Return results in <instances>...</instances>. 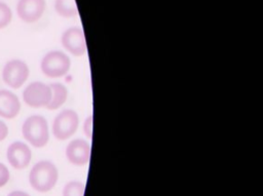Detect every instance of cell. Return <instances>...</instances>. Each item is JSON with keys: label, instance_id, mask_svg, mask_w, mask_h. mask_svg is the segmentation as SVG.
<instances>
[{"label": "cell", "instance_id": "cell-10", "mask_svg": "<svg viewBox=\"0 0 263 196\" xmlns=\"http://www.w3.org/2000/svg\"><path fill=\"white\" fill-rule=\"evenodd\" d=\"M90 146L82 139H75L71 141L66 148V156L68 160L74 165H85L90 158Z\"/></svg>", "mask_w": 263, "mask_h": 196}, {"label": "cell", "instance_id": "cell-16", "mask_svg": "<svg viewBox=\"0 0 263 196\" xmlns=\"http://www.w3.org/2000/svg\"><path fill=\"white\" fill-rule=\"evenodd\" d=\"M9 177L10 174L8 168L0 162V188L7 184V182L9 181Z\"/></svg>", "mask_w": 263, "mask_h": 196}, {"label": "cell", "instance_id": "cell-7", "mask_svg": "<svg viewBox=\"0 0 263 196\" xmlns=\"http://www.w3.org/2000/svg\"><path fill=\"white\" fill-rule=\"evenodd\" d=\"M63 47L75 56H81L86 52V40L84 32L79 27H70L61 37Z\"/></svg>", "mask_w": 263, "mask_h": 196}, {"label": "cell", "instance_id": "cell-3", "mask_svg": "<svg viewBox=\"0 0 263 196\" xmlns=\"http://www.w3.org/2000/svg\"><path fill=\"white\" fill-rule=\"evenodd\" d=\"M71 67L69 56L60 50H51L47 52L41 60L40 68L42 73L50 78H59L65 76Z\"/></svg>", "mask_w": 263, "mask_h": 196}, {"label": "cell", "instance_id": "cell-6", "mask_svg": "<svg viewBox=\"0 0 263 196\" xmlns=\"http://www.w3.org/2000/svg\"><path fill=\"white\" fill-rule=\"evenodd\" d=\"M23 99L29 107H46L51 99V89L48 84L40 81H34L24 89Z\"/></svg>", "mask_w": 263, "mask_h": 196}, {"label": "cell", "instance_id": "cell-8", "mask_svg": "<svg viewBox=\"0 0 263 196\" xmlns=\"http://www.w3.org/2000/svg\"><path fill=\"white\" fill-rule=\"evenodd\" d=\"M46 8L45 0H18L16 12L25 23H35L41 18Z\"/></svg>", "mask_w": 263, "mask_h": 196}, {"label": "cell", "instance_id": "cell-17", "mask_svg": "<svg viewBox=\"0 0 263 196\" xmlns=\"http://www.w3.org/2000/svg\"><path fill=\"white\" fill-rule=\"evenodd\" d=\"M83 130H84V133L86 134V136L88 139H92V115H89L85 121H84V124H83Z\"/></svg>", "mask_w": 263, "mask_h": 196}, {"label": "cell", "instance_id": "cell-9", "mask_svg": "<svg viewBox=\"0 0 263 196\" xmlns=\"http://www.w3.org/2000/svg\"><path fill=\"white\" fill-rule=\"evenodd\" d=\"M6 157L9 164L15 169L26 168L32 158V152L29 146L21 141L11 143L6 152Z\"/></svg>", "mask_w": 263, "mask_h": 196}, {"label": "cell", "instance_id": "cell-14", "mask_svg": "<svg viewBox=\"0 0 263 196\" xmlns=\"http://www.w3.org/2000/svg\"><path fill=\"white\" fill-rule=\"evenodd\" d=\"M85 187L78 181H71L63 189V196H84Z\"/></svg>", "mask_w": 263, "mask_h": 196}, {"label": "cell", "instance_id": "cell-13", "mask_svg": "<svg viewBox=\"0 0 263 196\" xmlns=\"http://www.w3.org/2000/svg\"><path fill=\"white\" fill-rule=\"evenodd\" d=\"M55 12L66 18L74 17L78 14V7L76 0H54Z\"/></svg>", "mask_w": 263, "mask_h": 196}, {"label": "cell", "instance_id": "cell-15", "mask_svg": "<svg viewBox=\"0 0 263 196\" xmlns=\"http://www.w3.org/2000/svg\"><path fill=\"white\" fill-rule=\"evenodd\" d=\"M11 19L12 12L10 7L6 3L0 1V29L7 27L10 24Z\"/></svg>", "mask_w": 263, "mask_h": 196}, {"label": "cell", "instance_id": "cell-5", "mask_svg": "<svg viewBox=\"0 0 263 196\" xmlns=\"http://www.w3.org/2000/svg\"><path fill=\"white\" fill-rule=\"evenodd\" d=\"M29 74L30 70L28 65L18 58H13L4 65L2 79L6 85L16 89L27 81Z\"/></svg>", "mask_w": 263, "mask_h": 196}, {"label": "cell", "instance_id": "cell-12", "mask_svg": "<svg viewBox=\"0 0 263 196\" xmlns=\"http://www.w3.org/2000/svg\"><path fill=\"white\" fill-rule=\"evenodd\" d=\"M49 87L51 89V99L46 108L48 110H57L66 103L68 97V89L64 84L59 82L50 83Z\"/></svg>", "mask_w": 263, "mask_h": 196}, {"label": "cell", "instance_id": "cell-2", "mask_svg": "<svg viewBox=\"0 0 263 196\" xmlns=\"http://www.w3.org/2000/svg\"><path fill=\"white\" fill-rule=\"evenodd\" d=\"M24 139L35 148L44 147L49 140V130L46 119L41 115H31L23 123Z\"/></svg>", "mask_w": 263, "mask_h": 196}, {"label": "cell", "instance_id": "cell-19", "mask_svg": "<svg viewBox=\"0 0 263 196\" xmlns=\"http://www.w3.org/2000/svg\"><path fill=\"white\" fill-rule=\"evenodd\" d=\"M7 196H30L28 193L24 192V191H20V190H15L10 192Z\"/></svg>", "mask_w": 263, "mask_h": 196}, {"label": "cell", "instance_id": "cell-4", "mask_svg": "<svg viewBox=\"0 0 263 196\" xmlns=\"http://www.w3.org/2000/svg\"><path fill=\"white\" fill-rule=\"evenodd\" d=\"M79 125L78 114L74 110H64L53 120L52 133L59 141L71 138Z\"/></svg>", "mask_w": 263, "mask_h": 196}, {"label": "cell", "instance_id": "cell-1", "mask_svg": "<svg viewBox=\"0 0 263 196\" xmlns=\"http://www.w3.org/2000/svg\"><path fill=\"white\" fill-rule=\"evenodd\" d=\"M59 179L57 166L48 160H42L34 164L30 173L29 182L31 187L38 192L50 191Z\"/></svg>", "mask_w": 263, "mask_h": 196}, {"label": "cell", "instance_id": "cell-11", "mask_svg": "<svg viewBox=\"0 0 263 196\" xmlns=\"http://www.w3.org/2000/svg\"><path fill=\"white\" fill-rule=\"evenodd\" d=\"M21 111V102L16 94L7 89H0V117L12 119Z\"/></svg>", "mask_w": 263, "mask_h": 196}, {"label": "cell", "instance_id": "cell-18", "mask_svg": "<svg viewBox=\"0 0 263 196\" xmlns=\"http://www.w3.org/2000/svg\"><path fill=\"white\" fill-rule=\"evenodd\" d=\"M7 135H8V127L6 123H4V121L0 120V142L6 139Z\"/></svg>", "mask_w": 263, "mask_h": 196}]
</instances>
